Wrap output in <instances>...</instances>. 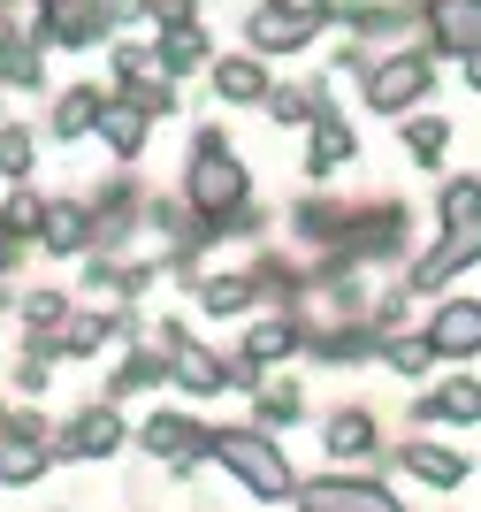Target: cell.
I'll use <instances>...</instances> for the list:
<instances>
[{"label":"cell","mask_w":481,"mask_h":512,"mask_svg":"<svg viewBox=\"0 0 481 512\" xmlns=\"http://www.w3.org/2000/svg\"><path fill=\"white\" fill-rule=\"evenodd\" d=\"M428 344H436V352H451V360H459V352H481V306H474V299L443 306V314L428 321Z\"/></svg>","instance_id":"1"},{"label":"cell","mask_w":481,"mask_h":512,"mask_svg":"<svg viewBox=\"0 0 481 512\" xmlns=\"http://www.w3.org/2000/svg\"><path fill=\"white\" fill-rule=\"evenodd\" d=\"M214 451H222V459H230V467L245 474L252 490H283V459H275L268 444H252V436H222Z\"/></svg>","instance_id":"2"},{"label":"cell","mask_w":481,"mask_h":512,"mask_svg":"<svg viewBox=\"0 0 481 512\" xmlns=\"http://www.w3.org/2000/svg\"><path fill=\"white\" fill-rule=\"evenodd\" d=\"M306 512H398V505L375 482H329V490H306Z\"/></svg>","instance_id":"3"},{"label":"cell","mask_w":481,"mask_h":512,"mask_svg":"<svg viewBox=\"0 0 481 512\" xmlns=\"http://www.w3.org/2000/svg\"><path fill=\"white\" fill-rule=\"evenodd\" d=\"M405 467H413L420 482H436V490L466 482V459H459V451H436V444H413V451H405Z\"/></svg>","instance_id":"4"},{"label":"cell","mask_w":481,"mask_h":512,"mask_svg":"<svg viewBox=\"0 0 481 512\" xmlns=\"http://www.w3.org/2000/svg\"><path fill=\"white\" fill-rule=\"evenodd\" d=\"M428 421H481V383H451V390H436L428 398Z\"/></svg>","instance_id":"5"},{"label":"cell","mask_w":481,"mask_h":512,"mask_svg":"<svg viewBox=\"0 0 481 512\" xmlns=\"http://www.w3.org/2000/svg\"><path fill=\"white\" fill-rule=\"evenodd\" d=\"M199 199H207V207H230V199H237V169L222 161V153L199 161Z\"/></svg>","instance_id":"6"},{"label":"cell","mask_w":481,"mask_h":512,"mask_svg":"<svg viewBox=\"0 0 481 512\" xmlns=\"http://www.w3.org/2000/svg\"><path fill=\"white\" fill-rule=\"evenodd\" d=\"M420 77H428L420 62H398V69H382V77H375V100H382V107L413 100V92H420Z\"/></svg>","instance_id":"7"},{"label":"cell","mask_w":481,"mask_h":512,"mask_svg":"<svg viewBox=\"0 0 481 512\" xmlns=\"http://www.w3.org/2000/svg\"><path fill=\"white\" fill-rule=\"evenodd\" d=\"M367 444H375V428L359 421V413H344V421L329 428V451H367Z\"/></svg>","instance_id":"8"}]
</instances>
